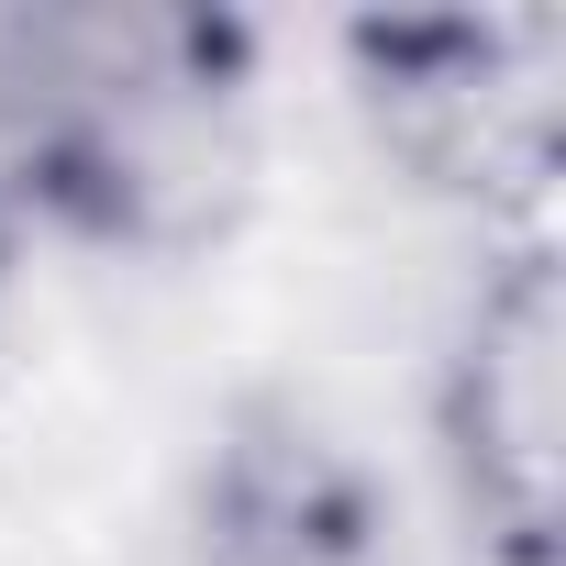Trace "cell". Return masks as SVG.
<instances>
[{
  "mask_svg": "<svg viewBox=\"0 0 566 566\" xmlns=\"http://www.w3.org/2000/svg\"><path fill=\"white\" fill-rule=\"evenodd\" d=\"M389 145L455 189H533L555 156V23H411L367 34Z\"/></svg>",
  "mask_w": 566,
  "mask_h": 566,
  "instance_id": "2",
  "label": "cell"
},
{
  "mask_svg": "<svg viewBox=\"0 0 566 566\" xmlns=\"http://www.w3.org/2000/svg\"><path fill=\"white\" fill-rule=\"evenodd\" d=\"M233 45L211 23L78 12L23 23L0 56V112L23 134V178L90 233H189L233 178Z\"/></svg>",
  "mask_w": 566,
  "mask_h": 566,
  "instance_id": "1",
  "label": "cell"
},
{
  "mask_svg": "<svg viewBox=\"0 0 566 566\" xmlns=\"http://www.w3.org/2000/svg\"><path fill=\"white\" fill-rule=\"evenodd\" d=\"M555 266L522 255L500 290L478 301L467 323V356H455V455H467V500L500 522V544L533 566L544 533H555Z\"/></svg>",
  "mask_w": 566,
  "mask_h": 566,
  "instance_id": "3",
  "label": "cell"
},
{
  "mask_svg": "<svg viewBox=\"0 0 566 566\" xmlns=\"http://www.w3.org/2000/svg\"><path fill=\"white\" fill-rule=\"evenodd\" d=\"M200 566H378V511L323 433L244 422L211 467Z\"/></svg>",
  "mask_w": 566,
  "mask_h": 566,
  "instance_id": "4",
  "label": "cell"
}]
</instances>
